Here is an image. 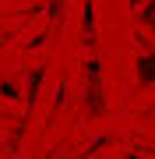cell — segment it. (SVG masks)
<instances>
[{
    "mask_svg": "<svg viewBox=\"0 0 155 159\" xmlns=\"http://www.w3.org/2000/svg\"><path fill=\"white\" fill-rule=\"evenodd\" d=\"M141 21L148 25V29L155 32V0H148V4H144V11H141Z\"/></svg>",
    "mask_w": 155,
    "mask_h": 159,
    "instance_id": "cell-6",
    "label": "cell"
},
{
    "mask_svg": "<svg viewBox=\"0 0 155 159\" xmlns=\"http://www.w3.org/2000/svg\"><path fill=\"white\" fill-rule=\"evenodd\" d=\"M85 74H88V81H99V78H102V64H99V57H88L85 60Z\"/></svg>",
    "mask_w": 155,
    "mask_h": 159,
    "instance_id": "cell-5",
    "label": "cell"
},
{
    "mask_svg": "<svg viewBox=\"0 0 155 159\" xmlns=\"http://www.w3.org/2000/svg\"><path fill=\"white\" fill-rule=\"evenodd\" d=\"M42 78H46V67H32L28 71V85H25V120L18 124V131L25 134V124H28V117H32V110H35V99H39V89H42Z\"/></svg>",
    "mask_w": 155,
    "mask_h": 159,
    "instance_id": "cell-1",
    "label": "cell"
},
{
    "mask_svg": "<svg viewBox=\"0 0 155 159\" xmlns=\"http://www.w3.org/2000/svg\"><path fill=\"white\" fill-rule=\"evenodd\" d=\"M81 43H85V50L95 46V4L92 0H81Z\"/></svg>",
    "mask_w": 155,
    "mask_h": 159,
    "instance_id": "cell-2",
    "label": "cell"
},
{
    "mask_svg": "<svg viewBox=\"0 0 155 159\" xmlns=\"http://www.w3.org/2000/svg\"><path fill=\"white\" fill-rule=\"evenodd\" d=\"M0 96H4V99H18V85H14V81H0Z\"/></svg>",
    "mask_w": 155,
    "mask_h": 159,
    "instance_id": "cell-7",
    "label": "cell"
},
{
    "mask_svg": "<svg viewBox=\"0 0 155 159\" xmlns=\"http://www.w3.org/2000/svg\"><path fill=\"white\" fill-rule=\"evenodd\" d=\"M127 4H131V7H141V0H127Z\"/></svg>",
    "mask_w": 155,
    "mask_h": 159,
    "instance_id": "cell-8",
    "label": "cell"
},
{
    "mask_svg": "<svg viewBox=\"0 0 155 159\" xmlns=\"http://www.w3.org/2000/svg\"><path fill=\"white\" fill-rule=\"evenodd\" d=\"M138 85H155V50H141L138 53Z\"/></svg>",
    "mask_w": 155,
    "mask_h": 159,
    "instance_id": "cell-4",
    "label": "cell"
},
{
    "mask_svg": "<svg viewBox=\"0 0 155 159\" xmlns=\"http://www.w3.org/2000/svg\"><path fill=\"white\" fill-rule=\"evenodd\" d=\"M85 113L88 117H102L106 113V99H102L99 81H88V85H85Z\"/></svg>",
    "mask_w": 155,
    "mask_h": 159,
    "instance_id": "cell-3",
    "label": "cell"
}]
</instances>
